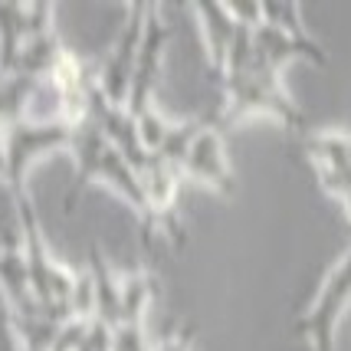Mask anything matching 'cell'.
Instances as JSON below:
<instances>
[{"label":"cell","instance_id":"1","mask_svg":"<svg viewBox=\"0 0 351 351\" xmlns=\"http://www.w3.org/2000/svg\"><path fill=\"white\" fill-rule=\"evenodd\" d=\"M69 152L76 158V181H73V191L62 197L66 214L76 210V204H79V197H82V191L89 187V181H106L112 191H119V194L138 210L141 223H145V243H152L154 217H152V204H148L145 181H141V174L122 158V152L106 138V132L92 122V119H86L82 125L73 128V145H69Z\"/></svg>","mask_w":351,"mask_h":351},{"label":"cell","instance_id":"3","mask_svg":"<svg viewBox=\"0 0 351 351\" xmlns=\"http://www.w3.org/2000/svg\"><path fill=\"white\" fill-rule=\"evenodd\" d=\"M220 82H223V102L217 106V112L223 128L250 115H269L292 132H306V112L292 102V95L282 89V79L276 73H266L256 62H250L246 69L230 73Z\"/></svg>","mask_w":351,"mask_h":351},{"label":"cell","instance_id":"14","mask_svg":"<svg viewBox=\"0 0 351 351\" xmlns=\"http://www.w3.org/2000/svg\"><path fill=\"white\" fill-rule=\"evenodd\" d=\"M112 351H154L145 332V319H122L112 332Z\"/></svg>","mask_w":351,"mask_h":351},{"label":"cell","instance_id":"5","mask_svg":"<svg viewBox=\"0 0 351 351\" xmlns=\"http://www.w3.org/2000/svg\"><path fill=\"white\" fill-rule=\"evenodd\" d=\"M73 145V125L56 122V125H36V122H16L3 128V148H7V174L3 181L10 187V194L20 197L27 194L23 178L36 158L53 152H62Z\"/></svg>","mask_w":351,"mask_h":351},{"label":"cell","instance_id":"2","mask_svg":"<svg viewBox=\"0 0 351 351\" xmlns=\"http://www.w3.org/2000/svg\"><path fill=\"white\" fill-rule=\"evenodd\" d=\"M16 207V223H20V246H23V256L30 266V279H33V292H36V302L43 306V312L56 322H73V292L79 286V273L66 269L62 263L53 260L49 246L43 240V230L36 220L30 194H20L14 197Z\"/></svg>","mask_w":351,"mask_h":351},{"label":"cell","instance_id":"7","mask_svg":"<svg viewBox=\"0 0 351 351\" xmlns=\"http://www.w3.org/2000/svg\"><path fill=\"white\" fill-rule=\"evenodd\" d=\"M145 20H148V3H128L125 23L119 36H115V46L106 56V62L99 66V89L106 92V99L115 102V106L128 102L138 49H141V40H145Z\"/></svg>","mask_w":351,"mask_h":351},{"label":"cell","instance_id":"8","mask_svg":"<svg viewBox=\"0 0 351 351\" xmlns=\"http://www.w3.org/2000/svg\"><path fill=\"white\" fill-rule=\"evenodd\" d=\"M168 40H171V27L161 20V7H158V3H148L145 40H141V49H138L135 79H132V92H128V102H125L132 119H141V115L154 106L152 95H154V86H158V76H161V62H165Z\"/></svg>","mask_w":351,"mask_h":351},{"label":"cell","instance_id":"13","mask_svg":"<svg viewBox=\"0 0 351 351\" xmlns=\"http://www.w3.org/2000/svg\"><path fill=\"white\" fill-rule=\"evenodd\" d=\"M89 273H92V286H95V319L106 322L108 328L115 332V325L122 322V279H115L99 243L89 250Z\"/></svg>","mask_w":351,"mask_h":351},{"label":"cell","instance_id":"10","mask_svg":"<svg viewBox=\"0 0 351 351\" xmlns=\"http://www.w3.org/2000/svg\"><path fill=\"white\" fill-rule=\"evenodd\" d=\"M292 60H308L315 66H325L328 56L312 36H299V33H289V30H279L273 23H260L253 30V62L266 69V73H282Z\"/></svg>","mask_w":351,"mask_h":351},{"label":"cell","instance_id":"6","mask_svg":"<svg viewBox=\"0 0 351 351\" xmlns=\"http://www.w3.org/2000/svg\"><path fill=\"white\" fill-rule=\"evenodd\" d=\"M181 174H184V181L204 184V187H210V191L223 194V197H230V194L237 191L233 171H230V161H227L223 125H220V112H217V108L204 112V128L197 132L191 152L184 158Z\"/></svg>","mask_w":351,"mask_h":351},{"label":"cell","instance_id":"15","mask_svg":"<svg viewBox=\"0 0 351 351\" xmlns=\"http://www.w3.org/2000/svg\"><path fill=\"white\" fill-rule=\"evenodd\" d=\"M263 23H273V27H279V30H289V33L306 36L299 3H263Z\"/></svg>","mask_w":351,"mask_h":351},{"label":"cell","instance_id":"17","mask_svg":"<svg viewBox=\"0 0 351 351\" xmlns=\"http://www.w3.org/2000/svg\"><path fill=\"white\" fill-rule=\"evenodd\" d=\"M7 174V148H3V128H0V178Z\"/></svg>","mask_w":351,"mask_h":351},{"label":"cell","instance_id":"16","mask_svg":"<svg viewBox=\"0 0 351 351\" xmlns=\"http://www.w3.org/2000/svg\"><path fill=\"white\" fill-rule=\"evenodd\" d=\"M191 341H194V325L181 322L178 328H171L168 335L154 345V351H191Z\"/></svg>","mask_w":351,"mask_h":351},{"label":"cell","instance_id":"11","mask_svg":"<svg viewBox=\"0 0 351 351\" xmlns=\"http://www.w3.org/2000/svg\"><path fill=\"white\" fill-rule=\"evenodd\" d=\"M0 292L7 299V312H14V315H40L43 312V306L36 302V292H33L23 246L10 237L0 246Z\"/></svg>","mask_w":351,"mask_h":351},{"label":"cell","instance_id":"12","mask_svg":"<svg viewBox=\"0 0 351 351\" xmlns=\"http://www.w3.org/2000/svg\"><path fill=\"white\" fill-rule=\"evenodd\" d=\"M191 10H194L200 20V36H204V46H207L210 69H214V76L220 79L223 69H227L230 53H233V43H237V36H240V23H237V16L230 14V3L200 0Z\"/></svg>","mask_w":351,"mask_h":351},{"label":"cell","instance_id":"4","mask_svg":"<svg viewBox=\"0 0 351 351\" xmlns=\"http://www.w3.org/2000/svg\"><path fill=\"white\" fill-rule=\"evenodd\" d=\"M351 306V246L325 276L312 306L295 319V335H302L312 351H335L338 322Z\"/></svg>","mask_w":351,"mask_h":351},{"label":"cell","instance_id":"9","mask_svg":"<svg viewBox=\"0 0 351 351\" xmlns=\"http://www.w3.org/2000/svg\"><path fill=\"white\" fill-rule=\"evenodd\" d=\"M302 152L308 154L322 187L341 200L351 230V135L345 132H322L302 138Z\"/></svg>","mask_w":351,"mask_h":351}]
</instances>
